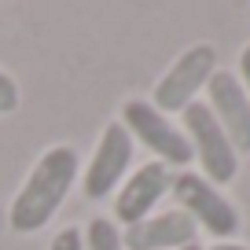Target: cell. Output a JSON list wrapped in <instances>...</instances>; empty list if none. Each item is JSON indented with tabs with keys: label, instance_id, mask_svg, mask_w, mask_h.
<instances>
[{
	"label": "cell",
	"instance_id": "obj_7",
	"mask_svg": "<svg viewBox=\"0 0 250 250\" xmlns=\"http://www.w3.org/2000/svg\"><path fill=\"white\" fill-rule=\"evenodd\" d=\"M169 184H173L169 166H162V162L140 166V169L114 191V221L125 225V228L140 225V221L151 217V210L169 195Z\"/></svg>",
	"mask_w": 250,
	"mask_h": 250
},
{
	"label": "cell",
	"instance_id": "obj_15",
	"mask_svg": "<svg viewBox=\"0 0 250 250\" xmlns=\"http://www.w3.org/2000/svg\"><path fill=\"white\" fill-rule=\"evenodd\" d=\"M180 250H203V247H199V243H188V247H180Z\"/></svg>",
	"mask_w": 250,
	"mask_h": 250
},
{
	"label": "cell",
	"instance_id": "obj_11",
	"mask_svg": "<svg viewBox=\"0 0 250 250\" xmlns=\"http://www.w3.org/2000/svg\"><path fill=\"white\" fill-rule=\"evenodd\" d=\"M48 250H85L81 228H78V225H66V228H59V232L52 235V243H48Z\"/></svg>",
	"mask_w": 250,
	"mask_h": 250
},
{
	"label": "cell",
	"instance_id": "obj_2",
	"mask_svg": "<svg viewBox=\"0 0 250 250\" xmlns=\"http://www.w3.org/2000/svg\"><path fill=\"white\" fill-rule=\"evenodd\" d=\"M169 195L177 199V210H184L195 221V228H206L210 235H217V243H228L239 232V210L228 203V195H221V188H213L203 173L180 169L169 184Z\"/></svg>",
	"mask_w": 250,
	"mask_h": 250
},
{
	"label": "cell",
	"instance_id": "obj_13",
	"mask_svg": "<svg viewBox=\"0 0 250 250\" xmlns=\"http://www.w3.org/2000/svg\"><path fill=\"white\" fill-rule=\"evenodd\" d=\"M235 78H239V85H243V92L250 96V44L243 48V55H239V74H235Z\"/></svg>",
	"mask_w": 250,
	"mask_h": 250
},
{
	"label": "cell",
	"instance_id": "obj_12",
	"mask_svg": "<svg viewBox=\"0 0 250 250\" xmlns=\"http://www.w3.org/2000/svg\"><path fill=\"white\" fill-rule=\"evenodd\" d=\"M19 107V85L8 70H0V114H11Z\"/></svg>",
	"mask_w": 250,
	"mask_h": 250
},
{
	"label": "cell",
	"instance_id": "obj_10",
	"mask_svg": "<svg viewBox=\"0 0 250 250\" xmlns=\"http://www.w3.org/2000/svg\"><path fill=\"white\" fill-rule=\"evenodd\" d=\"M81 239H85V250H125L122 247V228L110 217H92L88 228L81 232Z\"/></svg>",
	"mask_w": 250,
	"mask_h": 250
},
{
	"label": "cell",
	"instance_id": "obj_3",
	"mask_svg": "<svg viewBox=\"0 0 250 250\" xmlns=\"http://www.w3.org/2000/svg\"><path fill=\"white\" fill-rule=\"evenodd\" d=\"M180 129H184L188 144H191V155L203 166V177L213 188L232 184L235 173H239V155H235L232 140L225 136V129L217 125V118L210 114V107L195 100L180 114Z\"/></svg>",
	"mask_w": 250,
	"mask_h": 250
},
{
	"label": "cell",
	"instance_id": "obj_4",
	"mask_svg": "<svg viewBox=\"0 0 250 250\" xmlns=\"http://www.w3.org/2000/svg\"><path fill=\"white\" fill-rule=\"evenodd\" d=\"M118 122L129 129V136H136V140L144 144V147L155 155V162L162 166H191V144H188L184 129L180 125L169 122V114H162V110L155 107L151 100H125L122 107V118Z\"/></svg>",
	"mask_w": 250,
	"mask_h": 250
},
{
	"label": "cell",
	"instance_id": "obj_9",
	"mask_svg": "<svg viewBox=\"0 0 250 250\" xmlns=\"http://www.w3.org/2000/svg\"><path fill=\"white\" fill-rule=\"evenodd\" d=\"M195 221L184 210H166V213H151L140 225H129L122 232V247L125 250H180L188 243H195Z\"/></svg>",
	"mask_w": 250,
	"mask_h": 250
},
{
	"label": "cell",
	"instance_id": "obj_5",
	"mask_svg": "<svg viewBox=\"0 0 250 250\" xmlns=\"http://www.w3.org/2000/svg\"><path fill=\"white\" fill-rule=\"evenodd\" d=\"M217 74V48L213 44H191L169 70L158 78L155 85V107L162 114H184L195 96L210 85V78Z\"/></svg>",
	"mask_w": 250,
	"mask_h": 250
},
{
	"label": "cell",
	"instance_id": "obj_6",
	"mask_svg": "<svg viewBox=\"0 0 250 250\" xmlns=\"http://www.w3.org/2000/svg\"><path fill=\"white\" fill-rule=\"evenodd\" d=\"M133 166V136L122 122H107L100 133L92 158H88L85 173H81V188L88 199H107L118 191L125 169Z\"/></svg>",
	"mask_w": 250,
	"mask_h": 250
},
{
	"label": "cell",
	"instance_id": "obj_14",
	"mask_svg": "<svg viewBox=\"0 0 250 250\" xmlns=\"http://www.w3.org/2000/svg\"><path fill=\"white\" fill-rule=\"evenodd\" d=\"M210 250H250V247H243V243H232V239H228V243H213Z\"/></svg>",
	"mask_w": 250,
	"mask_h": 250
},
{
	"label": "cell",
	"instance_id": "obj_1",
	"mask_svg": "<svg viewBox=\"0 0 250 250\" xmlns=\"http://www.w3.org/2000/svg\"><path fill=\"white\" fill-rule=\"evenodd\" d=\"M78 151L70 144H52L44 155L33 162V169L26 173L19 195L11 199L8 210V225L15 228L19 235L41 232L48 221L55 217V210L62 206V199L70 195L74 180H78Z\"/></svg>",
	"mask_w": 250,
	"mask_h": 250
},
{
	"label": "cell",
	"instance_id": "obj_8",
	"mask_svg": "<svg viewBox=\"0 0 250 250\" xmlns=\"http://www.w3.org/2000/svg\"><path fill=\"white\" fill-rule=\"evenodd\" d=\"M206 88H210V100H206L210 114L217 118V125L232 140L235 155H247L250 151V96L243 92L239 78L232 70H217Z\"/></svg>",
	"mask_w": 250,
	"mask_h": 250
}]
</instances>
